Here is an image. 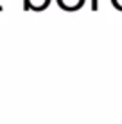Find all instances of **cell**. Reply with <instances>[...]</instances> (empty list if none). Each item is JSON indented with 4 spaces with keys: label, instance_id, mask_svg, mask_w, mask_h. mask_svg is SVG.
Instances as JSON below:
<instances>
[{
    "label": "cell",
    "instance_id": "3957f363",
    "mask_svg": "<svg viewBox=\"0 0 122 124\" xmlns=\"http://www.w3.org/2000/svg\"><path fill=\"white\" fill-rule=\"evenodd\" d=\"M0 9H2V6H0Z\"/></svg>",
    "mask_w": 122,
    "mask_h": 124
},
{
    "label": "cell",
    "instance_id": "7a4b0ae2",
    "mask_svg": "<svg viewBox=\"0 0 122 124\" xmlns=\"http://www.w3.org/2000/svg\"><path fill=\"white\" fill-rule=\"evenodd\" d=\"M92 9L97 11V0H92Z\"/></svg>",
    "mask_w": 122,
    "mask_h": 124
},
{
    "label": "cell",
    "instance_id": "6da1fadb",
    "mask_svg": "<svg viewBox=\"0 0 122 124\" xmlns=\"http://www.w3.org/2000/svg\"><path fill=\"white\" fill-rule=\"evenodd\" d=\"M83 4H85V0H63V2H59V6H61V9H65V11H75V9H79Z\"/></svg>",
    "mask_w": 122,
    "mask_h": 124
}]
</instances>
